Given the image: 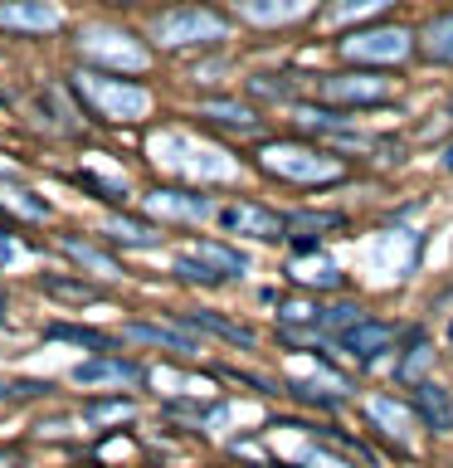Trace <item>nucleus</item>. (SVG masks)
<instances>
[{"label": "nucleus", "instance_id": "cd10ccee", "mask_svg": "<svg viewBox=\"0 0 453 468\" xmlns=\"http://www.w3.org/2000/svg\"><path fill=\"white\" fill-rule=\"evenodd\" d=\"M44 336L49 342H73V346H88V351H112V336H102V332H93V327H68V322H54V327H44Z\"/></svg>", "mask_w": 453, "mask_h": 468}, {"label": "nucleus", "instance_id": "c756f323", "mask_svg": "<svg viewBox=\"0 0 453 468\" xmlns=\"http://www.w3.org/2000/svg\"><path fill=\"white\" fill-rule=\"evenodd\" d=\"M0 205L20 210L25 219H49V200H39L35 190H25V186H0Z\"/></svg>", "mask_w": 453, "mask_h": 468}, {"label": "nucleus", "instance_id": "5701e85b", "mask_svg": "<svg viewBox=\"0 0 453 468\" xmlns=\"http://www.w3.org/2000/svg\"><path fill=\"white\" fill-rule=\"evenodd\" d=\"M395 0H327L321 20L327 25H375V15H385Z\"/></svg>", "mask_w": 453, "mask_h": 468}, {"label": "nucleus", "instance_id": "2f4dec72", "mask_svg": "<svg viewBox=\"0 0 453 468\" xmlns=\"http://www.w3.org/2000/svg\"><path fill=\"white\" fill-rule=\"evenodd\" d=\"M317 307L321 303L288 298V303H278V317H283V327H317Z\"/></svg>", "mask_w": 453, "mask_h": 468}, {"label": "nucleus", "instance_id": "a211bd4d", "mask_svg": "<svg viewBox=\"0 0 453 468\" xmlns=\"http://www.w3.org/2000/svg\"><path fill=\"white\" fill-rule=\"evenodd\" d=\"M200 117H210L215 127H229V132H258L263 127L258 108H248V102H239V98H205Z\"/></svg>", "mask_w": 453, "mask_h": 468}, {"label": "nucleus", "instance_id": "a878e982", "mask_svg": "<svg viewBox=\"0 0 453 468\" xmlns=\"http://www.w3.org/2000/svg\"><path fill=\"white\" fill-rule=\"evenodd\" d=\"M39 288L58 303H102V288L98 283H83V278H58V273H44Z\"/></svg>", "mask_w": 453, "mask_h": 468}, {"label": "nucleus", "instance_id": "b1692460", "mask_svg": "<svg viewBox=\"0 0 453 468\" xmlns=\"http://www.w3.org/2000/svg\"><path fill=\"white\" fill-rule=\"evenodd\" d=\"M185 327L210 332V336H225V342H234V346H254V342H258L248 327H239V322H229V317H219V313H185Z\"/></svg>", "mask_w": 453, "mask_h": 468}, {"label": "nucleus", "instance_id": "72a5a7b5", "mask_svg": "<svg viewBox=\"0 0 453 468\" xmlns=\"http://www.w3.org/2000/svg\"><path fill=\"white\" fill-rule=\"evenodd\" d=\"M132 415V400H102V405H88L83 420L88 424H108V420H127Z\"/></svg>", "mask_w": 453, "mask_h": 468}, {"label": "nucleus", "instance_id": "4468645a", "mask_svg": "<svg viewBox=\"0 0 453 468\" xmlns=\"http://www.w3.org/2000/svg\"><path fill=\"white\" fill-rule=\"evenodd\" d=\"M415 420L434 434L453 430V390H444L438 380H415Z\"/></svg>", "mask_w": 453, "mask_h": 468}, {"label": "nucleus", "instance_id": "aec40b11", "mask_svg": "<svg viewBox=\"0 0 453 468\" xmlns=\"http://www.w3.org/2000/svg\"><path fill=\"white\" fill-rule=\"evenodd\" d=\"M102 239H112L122 249H156L161 229L146 225V219H132V215H108V219H102Z\"/></svg>", "mask_w": 453, "mask_h": 468}, {"label": "nucleus", "instance_id": "7ed1b4c3", "mask_svg": "<svg viewBox=\"0 0 453 468\" xmlns=\"http://www.w3.org/2000/svg\"><path fill=\"white\" fill-rule=\"evenodd\" d=\"M73 93L98 122H142L152 112V93L137 79L122 73H102V69H79L73 73Z\"/></svg>", "mask_w": 453, "mask_h": 468}, {"label": "nucleus", "instance_id": "c9c22d12", "mask_svg": "<svg viewBox=\"0 0 453 468\" xmlns=\"http://www.w3.org/2000/svg\"><path fill=\"white\" fill-rule=\"evenodd\" d=\"M298 463H302V468H351L346 459H336V453L317 449V444H312V449H302V453H298Z\"/></svg>", "mask_w": 453, "mask_h": 468}, {"label": "nucleus", "instance_id": "4be33fe9", "mask_svg": "<svg viewBox=\"0 0 453 468\" xmlns=\"http://www.w3.org/2000/svg\"><path fill=\"white\" fill-rule=\"evenodd\" d=\"M122 336H132V342H152V346H171V351H181V356H195V351H200V342L190 332L161 327V322H127Z\"/></svg>", "mask_w": 453, "mask_h": 468}, {"label": "nucleus", "instance_id": "20e7f679", "mask_svg": "<svg viewBox=\"0 0 453 468\" xmlns=\"http://www.w3.org/2000/svg\"><path fill=\"white\" fill-rule=\"evenodd\" d=\"M254 161H258V171L278 176V181H292V186H332L346 176L342 156L321 152V146H307V142H292V137L263 142Z\"/></svg>", "mask_w": 453, "mask_h": 468}, {"label": "nucleus", "instance_id": "c85d7f7f", "mask_svg": "<svg viewBox=\"0 0 453 468\" xmlns=\"http://www.w3.org/2000/svg\"><path fill=\"white\" fill-rule=\"evenodd\" d=\"M361 317H365L361 303H327V307H317V327H321V332H336V336L351 332Z\"/></svg>", "mask_w": 453, "mask_h": 468}, {"label": "nucleus", "instance_id": "6e6552de", "mask_svg": "<svg viewBox=\"0 0 453 468\" xmlns=\"http://www.w3.org/2000/svg\"><path fill=\"white\" fill-rule=\"evenodd\" d=\"M0 29H10V35H58L64 5L58 0H0Z\"/></svg>", "mask_w": 453, "mask_h": 468}, {"label": "nucleus", "instance_id": "6ab92c4d", "mask_svg": "<svg viewBox=\"0 0 453 468\" xmlns=\"http://www.w3.org/2000/svg\"><path fill=\"white\" fill-rule=\"evenodd\" d=\"M185 254L195 259V263H205L215 278H239L248 269V259L239 254V249H229V244H219V239H195Z\"/></svg>", "mask_w": 453, "mask_h": 468}, {"label": "nucleus", "instance_id": "39448f33", "mask_svg": "<svg viewBox=\"0 0 453 468\" xmlns=\"http://www.w3.org/2000/svg\"><path fill=\"white\" fill-rule=\"evenodd\" d=\"M152 161L166 166V171H175V176H205V181H225V176H234V161L219 152V146L195 142L181 127L156 132L152 137Z\"/></svg>", "mask_w": 453, "mask_h": 468}, {"label": "nucleus", "instance_id": "79ce46f5", "mask_svg": "<svg viewBox=\"0 0 453 468\" xmlns=\"http://www.w3.org/2000/svg\"><path fill=\"white\" fill-rule=\"evenodd\" d=\"M448 117H453V108H448Z\"/></svg>", "mask_w": 453, "mask_h": 468}, {"label": "nucleus", "instance_id": "a19ab883", "mask_svg": "<svg viewBox=\"0 0 453 468\" xmlns=\"http://www.w3.org/2000/svg\"><path fill=\"white\" fill-rule=\"evenodd\" d=\"M0 112H5V98H0Z\"/></svg>", "mask_w": 453, "mask_h": 468}, {"label": "nucleus", "instance_id": "ea45409f", "mask_svg": "<svg viewBox=\"0 0 453 468\" xmlns=\"http://www.w3.org/2000/svg\"><path fill=\"white\" fill-rule=\"evenodd\" d=\"M102 5H137V0H102Z\"/></svg>", "mask_w": 453, "mask_h": 468}, {"label": "nucleus", "instance_id": "e433bc0d", "mask_svg": "<svg viewBox=\"0 0 453 468\" xmlns=\"http://www.w3.org/2000/svg\"><path fill=\"white\" fill-rule=\"evenodd\" d=\"M0 327H5V288H0Z\"/></svg>", "mask_w": 453, "mask_h": 468}, {"label": "nucleus", "instance_id": "7c9ffc66", "mask_svg": "<svg viewBox=\"0 0 453 468\" xmlns=\"http://www.w3.org/2000/svg\"><path fill=\"white\" fill-rule=\"evenodd\" d=\"M248 93L269 98V102H292V83L283 73H254V79H248Z\"/></svg>", "mask_w": 453, "mask_h": 468}, {"label": "nucleus", "instance_id": "f704fd0d", "mask_svg": "<svg viewBox=\"0 0 453 468\" xmlns=\"http://www.w3.org/2000/svg\"><path fill=\"white\" fill-rule=\"evenodd\" d=\"M424 371H429V346H424V336H419L415 351L400 361V380H415V376H424Z\"/></svg>", "mask_w": 453, "mask_h": 468}, {"label": "nucleus", "instance_id": "9d476101", "mask_svg": "<svg viewBox=\"0 0 453 468\" xmlns=\"http://www.w3.org/2000/svg\"><path fill=\"white\" fill-rule=\"evenodd\" d=\"M146 215L156 219H185V225H200V219H210L219 205L210 196H200V190H185V186H156L146 190Z\"/></svg>", "mask_w": 453, "mask_h": 468}, {"label": "nucleus", "instance_id": "f257e3e1", "mask_svg": "<svg viewBox=\"0 0 453 468\" xmlns=\"http://www.w3.org/2000/svg\"><path fill=\"white\" fill-rule=\"evenodd\" d=\"M229 29H234V20L225 10L205 5V0H181V5L152 10L146 39H152V49L185 54V49H215V44H225Z\"/></svg>", "mask_w": 453, "mask_h": 468}, {"label": "nucleus", "instance_id": "2eb2a0df", "mask_svg": "<svg viewBox=\"0 0 453 468\" xmlns=\"http://www.w3.org/2000/svg\"><path fill=\"white\" fill-rule=\"evenodd\" d=\"M395 336H400V327H390V322H371V317H361L351 332H342L336 342H342L351 356H361V361H375V356H385V351L395 346Z\"/></svg>", "mask_w": 453, "mask_h": 468}, {"label": "nucleus", "instance_id": "dca6fc26", "mask_svg": "<svg viewBox=\"0 0 453 468\" xmlns=\"http://www.w3.org/2000/svg\"><path fill=\"white\" fill-rule=\"evenodd\" d=\"M415 49H419L424 58H429V64L453 69V10H438V15H429V20L419 25Z\"/></svg>", "mask_w": 453, "mask_h": 468}, {"label": "nucleus", "instance_id": "412c9836", "mask_svg": "<svg viewBox=\"0 0 453 468\" xmlns=\"http://www.w3.org/2000/svg\"><path fill=\"white\" fill-rule=\"evenodd\" d=\"M292 122L307 127V132H346L356 127V117H351L346 108H332V102H292Z\"/></svg>", "mask_w": 453, "mask_h": 468}, {"label": "nucleus", "instance_id": "9b49d317", "mask_svg": "<svg viewBox=\"0 0 453 468\" xmlns=\"http://www.w3.org/2000/svg\"><path fill=\"white\" fill-rule=\"evenodd\" d=\"M321 10V0H234V15L254 29H288Z\"/></svg>", "mask_w": 453, "mask_h": 468}, {"label": "nucleus", "instance_id": "37998d69", "mask_svg": "<svg viewBox=\"0 0 453 468\" xmlns=\"http://www.w3.org/2000/svg\"><path fill=\"white\" fill-rule=\"evenodd\" d=\"M448 336H453V327H448Z\"/></svg>", "mask_w": 453, "mask_h": 468}, {"label": "nucleus", "instance_id": "423d86ee", "mask_svg": "<svg viewBox=\"0 0 453 468\" xmlns=\"http://www.w3.org/2000/svg\"><path fill=\"white\" fill-rule=\"evenodd\" d=\"M336 54L356 69H395L415 54V29L405 25H356L336 39Z\"/></svg>", "mask_w": 453, "mask_h": 468}, {"label": "nucleus", "instance_id": "393cba45", "mask_svg": "<svg viewBox=\"0 0 453 468\" xmlns=\"http://www.w3.org/2000/svg\"><path fill=\"white\" fill-rule=\"evenodd\" d=\"M58 249H64V254L79 263V269H88V273H98V278H117V263L102 254V249H93V244H83L79 234H64V239H58Z\"/></svg>", "mask_w": 453, "mask_h": 468}, {"label": "nucleus", "instance_id": "ddd939ff", "mask_svg": "<svg viewBox=\"0 0 453 468\" xmlns=\"http://www.w3.org/2000/svg\"><path fill=\"white\" fill-rule=\"evenodd\" d=\"M365 420H371L390 444H400V449L415 444V410H405L400 400H390V395H371V400H365Z\"/></svg>", "mask_w": 453, "mask_h": 468}, {"label": "nucleus", "instance_id": "1a4fd4ad", "mask_svg": "<svg viewBox=\"0 0 453 468\" xmlns=\"http://www.w3.org/2000/svg\"><path fill=\"white\" fill-rule=\"evenodd\" d=\"M215 219L225 225L229 234H244V239H283L288 234V219L278 215V210H269V205H254V200H234V205H225V210H215Z\"/></svg>", "mask_w": 453, "mask_h": 468}, {"label": "nucleus", "instance_id": "4c0bfd02", "mask_svg": "<svg viewBox=\"0 0 453 468\" xmlns=\"http://www.w3.org/2000/svg\"><path fill=\"white\" fill-rule=\"evenodd\" d=\"M0 468H20V463H15V459H10V453H0Z\"/></svg>", "mask_w": 453, "mask_h": 468}, {"label": "nucleus", "instance_id": "0eeeda50", "mask_svg": "<svg viewBox=\"0 0 453 468\" xmlns=\"http://www.w3.org/2000/svg\"><path fill=\"white\" fill-rule=\"evenodd\" d=\"M312 88L321 102L332 108H375V102H390L395 79H385L380 69H342V73H312Z\"/></svg>", "mask_w": 453, "mask_h": 468}, {"label": "nucleus", "instance_id": "bb28decb", "mask_svg": "<svg viewBox=\"0 0 453 468\" xmlns=\"http://www.w3.org/2000/svg\"><path fill=\"white\" fill-rule=\"evenodd\" d=\"M342 225H346V219L336 210H298V215H288L292 239H317L321 229H342Z\"/></svg>", "mask_w": 453, "mask_h": 468}, {"label": "nucleus", "instance_id": "f03ea898", "mask_svg": "<svg viewBox=\"0 0 453 468\" xmlns=\"http://www.w3.org/2000/svg\"><path fill=\"white\" fill-rule=\"evenodd\" d=\"M73 49H79L83 69H102V73H146L152 69V44L117 20H83L73 29Z\"/></svg>", "mask_w": 453, "mask_h": 468}, {"label": "nucleus", "instance_id": "f8f14e48", "mask_svg": "<svg viewBox=\"0 0 453 468\" xmlns=\"http://www.w3.org/2000/svg\"><path fill=\"white\" fill-rule=\"evenodd\" d=\"M146 380V371L137 361H122V356H93V361H79L73 366V386H137Z\"/></svg>", "mask_w": 453, "mask_h": 468}, {"label": "nucleus", "instance_id": "473e14b6", "mask_svg": "<svg viewBox=\"0 0 453 468\" xmlns=\"http://www.w3.org/2000/svg\"><path fill=\"white\" fill-rule=\"evenodd\" d=\"M146 380H152V386H171V390H181V395H205V390H210L205 380L181 376V371H146Z\"/></svg>", "mask_w": 453, "mask_h": 468}, {"label": "nucleus", "instance_id": "58836bf2", "mask_svg": "<svg viewBox=\"0 0 453 468\" xmlns=\"http://www.w3.org/2000/svg\"><path fill=\"white\" fill-rule=\"evenodd\" d=\"M444 166L453 171V146H444Z\"/></svg>", "mask_w": 453, "mask_h": 468}, {"label": "nucleus", "instance_id": "f3484780", "mask_svg": "<svg viewBox=\"0 0 453 468\" xmlns=\"http://www.w3.org/2000/svg\"><path fill=\"white\" fill-rule=\"evenodd\" d=\"M288 278L298 288H342V269L321 254V249H307V254L288 259Z\"/></svg>", "mask_w": 453, "mask_h": 468}]
</instances>
